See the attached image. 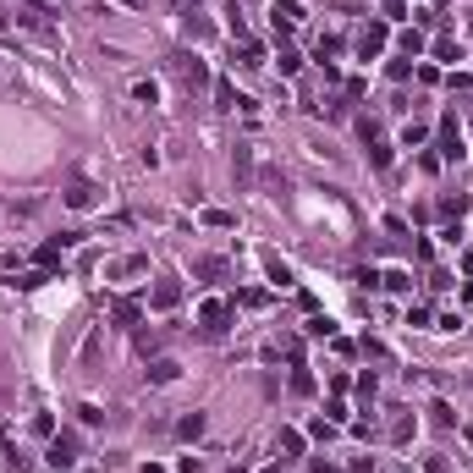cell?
Here are the masks:
<instances>
[{
	"mask_svg": "<svg viewBox=\"0 0 473 473\" xmlns=\"http://www.w3.org/2000/svg\"><path fill=\"white\" fill-rule=\"evenodd\" d=\"M215 105H221V110H237V88L226 78H215Z\"/></svg>",
	"mask_w": 473,
	"mask_h": 473,
	"instance_id": "5bb4252c",
	"label": "cell"
},
{
	"mask_svg": "<svg viewBox=\"0 0 473 473\" xmlns=\"http://www.w3.org/2000/svg\"><path fill=\"white\" fill-rule=\"evenodd\" d=\"M176 78L187 83V88H204L209 72H204V61H198V55H176Z\"/></svg>",
	"mask_w": 473,
	"mask_h": 473,
	"instance_id": "5b68a950",
	"label": "cell"
},
{
	"mask_svg": "<svg viewBox=\"0 0 473 473\" xmlns=\"http://www.w3.org/2000/svg\"><path fill=\"white\" fill-rule=\"evenodd\" d=\"M281 452H286V457H303V435H298V429H281Z\"/></svg>",
	"mask_w": 473,
	"mask_h": 473,
	"instance_id": "d6986e66",
	"label": "cell"
},
{
	"mask_svg": "<svg viewBox=\"0 0 473 473\" xmlns=\"http://www.w3.org/2000/svg\"><path fill=\"white\" fill-rule=\"evenodd\" d=\"M138 270H149V259H121L116 264V275H138Z\"/></svg>",
	"mask_w": 473,
	"mask_h": 473,
	"instance_id": "f1b7e54d",
	"label": "cell"
},
{
	"mask_svg": "<svg viewBox=\"0 0 473 473\" xmlns=\"http://www.w3.org/2000/svg\"><path fill=\"white\" fill-rule=\"evenodd\" d=\"M440 209H446V215H463V209H468V193H452V198H440Z\"/></svg>",
	"mask_w": 473,
	"mask_h": 473,
	"instance_id": "cb8c5ba5",
	"label": "cell"
},
{
	"mask_svg": "<svg viewBox=\"0 0 473 473\" xmlns=\"http://www.w3.org/2000/svg\"><path fill=\"white\" fill-rule=\"evenodd\" d=\"M386 39H391V33H386V22H380V17H375V22H363V28H358V55H363V61H375V55L386 50Z\"/></svg>",
	"mask_w": 473,
	"mask_h": 473,
	"instance_id": "7a4b0ae2",
	"label": "cell"
},
{
	"mask_svg": "<svg viewBox=\"0 0 473 473\" xmlns=\"http://www.w3.org/2000/svg\"><path fill=\"white\" fill-rule=\"evenodd\" d=\"M429 413H435V424H440V429H452V424H457V413H452V407H446V402H435V407H429Z\"/></svg>",
	"mask_w": 473,
	"mask_h": 473,
	"instance_id": "4316f807",
	"label": "cell"
},
{
	"mask_svg": "<svg viewBox=\"0 0 473 473\" xmlns=\"http://www.w3.org/2000/svg\"><path fill=\"white\" fill-rule=\"evenodd\" d=\"M176 375H182V363H176V358H155V363H149V380H155V386H171Z\"/></svg>",
	"mask_w": 473,
	"mask_h": 473,
	"instance_id": "ba28073f",
	"label": "cell"
},
{
	"mask_svg": "<svg viewBox=\"0 0 473 473\" xmlns=\"http://www.w3.org/2000/svg\"><path fill=\"white\" fill-rule=\"evenodd\" d=\"M440 155H446V160L463 155V132H457V116H440Z\"/></svg>",
	"mask_w": 473,
	"mask_h": 473,
	"instance_id": "52a82bcc",
	"label": "cell"
},
{
	"mask_svg": "<svg viewBox=\"0 0 473 473\" xmlns=\"http://www.w3.org/2000/svg\"><path fill=\"white\" fill-rule=\"evenodd\" d=\"M363 144H369V160H375V171H386V165H391V149H386L380 138H363Z\"/></svg>",
	"mask_w": 473,
	"mask_h": 473,
	"instance_id": "9a60e30c",
	"label": "cell"
},
{
	"mask_svg": "<svg viewBox=\"0 0 473 473\" xmlns=\"http://www.w3.org/2000/svg\"><path fill=\"white\" fill-rule=\"evenodd\" d=\"M435 55L440 61H457V39H435Z\"/></svg>",
	"mask_w": 473,
	"mask_h": 473,
	"instance_id": "83f0119b",
	"label": "cell"
},
{
	"mask_svg": "<svg viewBox=\"0 0 473 473\" xmlns=\"http://www.w3.org/2000/svg\"><path fill=\"white\" fill-rule=\"evenodd\" d=\"M380 286H391V292H413V275H407V270H391V275H380Z\"/></svg>",
	"mask_w": 473,
	"mask_h": 473,
	"instance_id": "2e32d148",
	"label": "cell"
},
{
	"mask_svg": "<svg viewBox=\"0 0 473 473\" xmlns=\"http://www.w3.org/2000/svg\"><path fill=\"white\" fill-rule=\"evenodd\" d=\"M413 429H418L413 418H396V424H391V440H396V446H402V440H413Z\"/></svg>",
	"mask_w": 473,
	"mask_h": 473,
	"instance_id": "603a6c76",
	"label": "cell"
},
{
	"mask_svg": "<svg viewBox=\"0 0 473 473\" xmlns=\"http://www.w3.org/2000/svg\"><path fill=\"white\" fill-rule=\"evenodd\" d=\"M144 473H165V468H155V463H149V468H144Z\"/></svg>",
	"mask_w": 473,
	"mask_h": 473,
	"instance_id": "d6a6232c",
	"label": "cell"
},
{
	"mask_svg": "<svg viewBox=\"0 0 473 473\" xmlns=\"http://www.w3.org/2000/svg\"><path fill=\"white\" fill-rule=\"evenodd\" d=\"M418 50H424V33L407 28V33H402V55H418Z\"/></svg>",
	"mask_w": 473,
	"mask_h": 473,
	"instance_id": "44dd1931",
	"label": "cell"
},
{
	"mask_svg": "<svg viewBox=\"0 0 473 473\" xmlns=\"http://www.w3.org/2000/svg\"><path fill=\"white\" fill-rule=\"evenodd\" d=\"M292 396H314V375H309V363H292Z\"/></svg>",
	"mask_w": 473,
	"mask_h": 473,
	"instance_id": "30bf717a",
	"label": "cell"
},
{
	"mask_svg": "<svg viewBox=\"0 0 473 473\" xmlns=\"http://www.w3.org/2000/svg\"><path fill=\"white\" fill-rule=\"evenodd\" d=\"M176 435H182V440H198V435H204V413H187V418L176 424Z\"/></svg>",
	"mask_w": 473,
	"mask_h": 473,
	"instance_id": "4fadbf2b",
	"label": "cell"
},
{
	"mask_svg": "<svg viewBox=\"0 0 473 473\" xmlns=\"http://www.w3.org/2000/svg\"><path fill=\"white\" fill-rule=\"evenodd\" d=\"M336 429H341V424H330V418H314V424H309L314 440H336Z\"/></svg>",
	"mask_w": 473,
	"mask_h": 473,
	"instance_id": "ffe728a7",
	"label": "cell"
},
{
	"mask_svg": "<svg viewBox=\"0 0 473 473\" xmlns=\"http://www.w3.org/2000/svg\"><path fill=\"white\" fill-rule=\"evenodd\" d=\"M298 67H303V55H298V50H292V44H281V72H286V78H292V72H298Z\"/></svg>",
	"mask_w": 473,
	"mask_h": 473,
	"instance_id": "7402d4cb",
	"label": "cell"
},
{
	"mask_svg": "<svg viewBox=\"0 0 473 473\" xmlns=\"http://www.w3.org/2000/svg\"><path fill=\"white\" fill-rule=\"evenodd\" d=\"M110 319H116L121 330H138V325H144V303H138V298H116V303H110Z\"/></svg>",
	"mask_w": 473,
	"mask_h": 473,
	"instance_id": "3957f363",
	"label": "cell"
},
{
	"mask_svg": "<svg viewBox=\"0 0 473 473\" xmlns=\"http://www.w3.org/2000/svg\"><path fill=\"white\" fill-rule=\"evenodd\" d=\"M424 138H429V127H424V121H407V127H402V144H407V149H413V144H424Z\"/></svg>",
	"mask_w": 473,
	"mask_h": 473,
	"instance_id": "e0dca14e",
	"label": "cell"
},
{
	"mask_svg": "<svg viewBox=\"0 0 473 473\" xmlns=\"http://www.w3.org/2000/svg\"><path fill=\"white\" fill-rule=\"evenodd\" d=\"M237 67H264V50H259V39L237 44Z\"/></svg>",
	"mask_w": 473,
	"mask_h": 473,
	"instance_id": "7c38bea8",
	"label": "cell"
},
{
	"mask_svg": "<svg viewBox=\"0 0 473 473\" xmlns=\"http://www.w3.org/2000/svg\"><path fill=\"white\" fill-rule=\"evenodd\" d=\"M226 319H232V303H226V298H204V303H198V325H204L209 336H221Z\"/></svg>",
	"mask_w": 473,
	"mask_h": 473,
	"instance_id": "6da1fadb",
	"label": "cell"
},
{
	"mask_svg": "<svg viewBox=\"0 0 473 473\" xmlns=\"http://www.w3.org/2000/svg\"><path fill=\"white\" fill-rule=\"evenodd\" d=\"M94 198H99V193H94L88 182H72V187H67V204H72V209H88Z\"/></svg>",
	"mask_w": 473,
	"mask_h": 473,
	"instance_id": "8fae6325",
	"label": "cell"
},
{
	"mask_svg": "<svg viewBox=\"0 0 473 473\" xmlns=\"http://www.w3.org/2000/svg\"><path fill=\"white\" fill-rule=\"evenodd\" d=\"M264 270H270V281H275V286H292V270H286L281 259H264Z\"/></svg>",
	"mask_w": 473,
	"mask_h": 473,
	"instance_id": "ac0fdd59",
	"label": "cell"
},
{
	"mask_svg": "<svg viewBox=\"0 0 473 473\" xmlns=\"http://www.w3.org/2000/svg\"><path fill=\"white\" fill-rule=\"evenodd\" d=\"M176 6H182V11H193V6H198V0H176Z\"/></svg>",
	"mask_w": 473,
	"mask_h": 473,
	"instance_id": "1f68e13d",
	"label": "cell"
},
{
	"mask_svg": "<svg viewBox=\"0 0 473 473\" xmlns=\"http://www.w3.org/2000/svg\"><path fill=\"white\" fill-rule=\"evenodd\" d=\"M424 468H429V473H452V468H446V457H424Z\"/></svg>",
	"mask_w": 473,
	"mask_h": 473,
	"instance_id": "f546056e",
	"label": "cell"
},
{
	"mask_svg": "<svg viewBox=\"0 0 473 473\" xmlns=\"http://www.w3.org/2000/svg\"><path fill=\"white\" fill-rule=\"evenodd\" d=\"M193 270H198V275H226V259H198Z\"/></svg>",
	"mask_w": 473,
	"mask_h": 473,
	"instance_id": "d4e9b609",
	"label": "cell"
},
{
	"mask_svg": "<svg viewBox=\"0 0 473 473\" xmlns=\"http://www.w3.org/2000/svg\"><path fill=\"white\" fill-rule=\"evenodd\" d=\"M270 22H275V33H292V28L303 22V11H298V0H275V6H270Z\"/></svg>",
	"mask_w": 473,
	"mask_h": 473,
	"instance_id": "277c9868",
	"label": "cell"
},
{
	"mask_svg": "<svg viewBox=\"0 0 473 473\" xmlns=\"http://www.w3.org/2000/svg\"><path fill=\"white\" fill-rule=\"evenodd\" d=\"M176 298H182V286H176V281H160L155 292H149V303H155V309H176Z\"/></svg>",
	"mask_w": 473,
	"mask_h": 473,
	"instance_id": "9c48e42d",
	"label": "cell"
},
{
	"mask_svg": "<svg viewBox=\"0 0 473 473\" xmlns=\"http://www.w3.org/2000/svg\"><path fill=\"white\" fill-rule=\"evenodd\" d=\"M463 270H468V275H473V253H463Z\"/></svg>",
	"mask_w": 473,
	"mask_h": 473,
	"instance_id": "4dcf8cb0",
	"label": "cell"
},
{
	"mask_svg": "<svg viewBox=\"0 0 473 473\" xmlns=\"http://www.w3.org/2000/svg\"><path fill=\"white\" fill-rule=\"evenodd\" d=\"M72 457H78V440H72V435H50V457H44V463H50V468H67Z\"/></svg>",
	"mask_w": 473,
	"mask_h": 473,
	"instance_id": "8992f818",
	"label": "cell"
},
{
	"mask_svg": "<svg viewBox=\"0 0 473 473\" xmlns=\"http://www.w3.org/2000/svg\"><path fill=\"white\" fill-rule=\"evenodd\" d=\"M237 303H242V309H264V303H270V298H264V292H259V286H248V292H242V298H237Z\"/></svg>",
	"mask_w": 473,
	"mask_h": 473,
	"instance_id": "484cf974",
	"label": "cell"
}]
</instances>
